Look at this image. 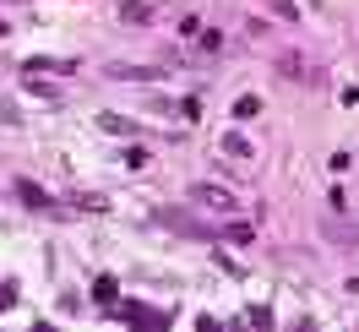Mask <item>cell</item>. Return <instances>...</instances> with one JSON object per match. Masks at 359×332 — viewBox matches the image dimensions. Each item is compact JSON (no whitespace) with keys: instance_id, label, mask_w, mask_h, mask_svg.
Returning <instances> with one entry per match:
<instances>
[{"instance_id":"obj_1","label":"cell","mask_w":359,"mask_h":332,"mask_svg":"<svg viewBox=\"0 0 359 332\" xmlns=\"http://www.w3.org/2000/svg\"><path fill=\"white\" fill-rule=\"evenodd\" d=\"M191 201H202L212 213H234V197H229L224 185H191Z\"/></svg>"},{"instance_id":"obj_2","label":"cell","mask_w":359,"mask_h":332,"mask_svg":"<svg viewBox=\"0 0 359 332\" xmlns=\"http://www.w3.org/2000/svg\"><path fill=\"white\" fill-rule=\"evenodd\" d=\"M158 223H169V229H180V234H218V229H202V223L191 218V213H175V207H163V213H158Z\"/></svg>"},{"instance_id":"obj_3","label":"cell","mask_w":359,"mask_h":332,"mask_svg":"<svg viewBox=\"0 0 359 332\" xmlns=\"http://www.w3.org/2000/svg\"><path fill=\"white\" fill-rule=\"evenodd\" d=\"M321 234H327V240H337V245H359V223H337V218H327V223H321Z\"/></svg>"},{"instance_id":"obj_4","label":"cell","mask_w":359,"mask_h":332,"mask_svg":"<svg viewBox=\"0 0 359 332\" xmlns=\"http://www.w3.org/2000/svg\"><path fill=\"white\" fill-rule=\"evenodd\" d=\"M17 197H22L27 207H55V197H49V191H39L33 180H17Z\"/></svg>"},{"instance_id":"obj_5","label":"cell","mask_w":359,"mask_h":332,"mask_svg":"<svg viewBox=\"0 0 359 332\" xmlns=\"http://www.w3.org/2000/svg\"><path fill=\"white\" fill-rule=\"evenodd\" d=\"M256 114H262V104H256V93H245V98L234 104V120H256Z\"/></svg>"},{"instance_id":"obj_6","label":"cell","mask_w":359,"mask_h":332,"mask_svg":"<svg viewBox=\"0 0 359 332\" xmlns=\"http://www.w3.org/2000/svg\"><path fill=\"white\" fill-rule=\"evenodd\" d=\"M224 153H229V158H240V164H245V158H250L245 136H224Z\"/></svg>"},{"instance_id":"obj_7","label":"cell","mask_w":359,"mask_h":332,"mask_svg":"<svg viewBox=\"0 0 359 332\" xmlns=\"http://www.w3.org/2000/svg\"><path fill=\"white\" fill-rule=\"evenodd\" d=\"M27 71H71V60H27Z\"/></svg>"},{"instance_id":"obj_8","label":"cell","mask_w":359,"mask_h":332,"mask_svg":"<svg viewBox=\"0 0 359 332\" xmlns=\"http://www.w3.org/2000/svg\"><path fill=\"white\" fill-rule=\"evenodd\" d=\"M272 11H278L283 22H299V11H294V0H272Z\"/></svg>"},{"instance_id":"obj_9","label":"cell","mask_w":359,"mask_h":332,"mask_svg":"<svg viewBox=\"0 0 359 332\" xmlns=\"http://www.w3.org/2000/svg\"><path fill=\"white\" fill-rule=\"evenodd\" d=\"M17 120H22V114L11 109V104H0V126H17Z\"/></svg>"},{"instance_id":"obj_10","label":"cell","mask_w":359,"mask_h":332,"mask_svg":"<svg viewBox=\"0 0 359 332\" xmlns=\"http://www.w3.org/2000/svg\"><path fill=\"white\" fill-rule=\"evenodd\" d=\"M0 39H6V22H0Z\"/></svg>"}]
</instances>
